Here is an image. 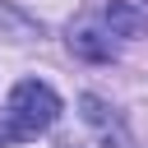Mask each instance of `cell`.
Returning <instances> with one entry per match:
<instances>
[{"instance_id": "obj_1", "label": "cell", "mask_w": 148, "mask_h": 148, "mask_svg": "<svg viewBox=\"0 0 148 148\" xmlns=\"http://www.w3.org/2000/svg\"><path fill=\"white\" fill-rule=\"evenodd\" d=\"M60 120V97L51 83L42 79H18L5 97V111H0V143H23V139H37L46 134L51 125Z\"/></svg>"}, {"instance_id": "obj_2", "label": "cell", "mask_w": 148, "mask_h": 148, "mask_svg": "<svg viewBox=\"0 0 148 148\" xmlns=\"http://www.w3.org/2000/svg\"><path fill=\"white\" fill-rule=\"evenodd\" d=\"M106 28L116 37H148V0H106Z\"/></svg>"}, {"instance_id": "obj_3", "label": "cell", "mask_w": 148, "mask_h": 148, "mask_svg": "<svg viewBox=\"0 0 148 148\" xmlns=\"http://www.w3.org/2000/svg\"><path fill=\"white\" fill-rule=\"evenodd\" d=\"M69 42H74V51H79V56H88V60H111V46H106V42H97V32H74Z\"/></svg>"}]
</instances>
